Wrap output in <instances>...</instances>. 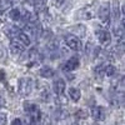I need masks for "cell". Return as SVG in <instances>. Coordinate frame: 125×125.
Returning <instances> with one entry per match:
<instances>
[{
    "label": "cell",
    "instance_id": "17",
    "mask_svg": "<svg viewBox=\"0 0 125 125\" xmlns=\"http://www.w3.org/2000/svg\"><path fill=\"white\" fill-rule=\"evenodd\" d=\"M85 53L89 58L94 59V58H96L99 55V49L94 45L93 43H88L86 44V49H85Z\"/></svg>",
    "mask_w": 125,
    "mask_h": 125
},
{
    "label": "cell",
    "instance_id": "23",
    "mask_svg": "<svg viewBox=\"0 0 125 125\" xmlns=\"http://www.w3.org/2000/svg\"><path fill=\"white\" fill-rule=\"evenodd\" d=\"M55 119L56 120H65L68 116H69V113L65 110V109H62V108H58L55 110Z\"/></svg>",
    "mask_w": 125,
    "mask_h": 125
},
{
    "label": "cell",
    "instance_id": "10",
    "mask_svg": "<svg viewBox=\"0 0 125 125\" xmlns=\"http://www.w3.org/2000/svg\"><path fill=\"white\" fill-rule=\"evenodd\" d=\"M24 48L25 46L23 44H20L19 41L11 40V43H10V53H11L14 56H20L24 51Z\"/></svg>",
    "mask_w": 125,
    "mask_h": 125
},
{
    "label": "cell",
    "instance_id": "15",
    "mask_svg": "<svg viewBox=\"0 0 125 125\" xmlns=\"http://www.w3.org/2000/svg\"><path fill=\"white\" fill-rule=\"evenodd\" d=\"M23 30H20L18 26H15V25H6L5 26V34L11 39V40H14V39H16L18 38V35L21 33Z\"/></svg>",
    "mask_w": 125,
    "mask_h": 125
},
{
    "label": "cell",
    "instance_id": "8",
    "mask_svg": "<svg viewBox=\"0 0 125 125\" xmlns=\"http://www.w3.org/2000/svg\"><path fill=\"white\" fill-rule=\"evenodd\" d=\"M91 116L96 121H103L106 116V109L103 106H93L91 108Z\"/></svg>",
    "mask_w": 125,
    "mask_h": 125
},
{
    "label": "cell",
    "instance_id": "13",
    "mask_svg": "<svg viewBox=\"0 0 125 125\" xmlns=\"http://www.w3.org/2000/svg\"><path fill=\"white\" fill-rule=\"evenodd\" d=\"M79 64H80L79 58L78 56H71L64 64V70L65 71H73V70H75V69L79 68Z\"/></svg>",
    "mask_w": 125,
    "mask_h": 125
},
{
    "label": "cell",
    "instance_id": "14",
    "mask_svg": "<svg viewBox=\"0 0 125 125\" xmlns=\"http://www.w3.org/2000/svg\"><path fill=\"white\" fill-rule=\"evenodd\" d=\"M65 88H66V86H65V81L62 80V79L58 78V79L54 80V83H53V89H54V91H55L56 95H61V94H64Z\"/></svg>",
    "mask_w": 125,
    "mask_h": 125
},
{
    "label": "cell",
    "instance_id": "11",
    "mask_svg": "<svg viewBox=\"0 0 125 125\" xmlns=\"http://www.w3.org/2000/svg\"><path fill=\"white\" fill-rule=\"evenodd\" d=\"M110 101L113 104H115V105H118V106L125 108V91H118V93H115L111 96V100Z\"/></svg>",
    "mask_w": 125,
    "mask_h": 125
},
{
    "label": "cell",
    "instance_id": "12",
    "mask_svg": "<svg viewBox=\"0 0 125 125\" xmlns=\"http://www.w3.org/2000/svg\"><path fill=\"white\" fill-rule=\"evenodd\" d=\"M70 30V33H73V35H75L78 38H83V36H85L86 34V28L85 25H83V24H78V25H73L69 28Z\"/></svg>",
    "mask_w": 125,
    "mask_h": 125
},
{
    "label": "cell",
    "instance_id": "38",
    "mask_svg": "<svg viewBox=\"0 0 125 125\" xmlns=\"http://www.w3.org/2000/svg\"><path fill=\"white\" fill-rule=\"evenodd\" d=\"M15 0H6V3H9V4H11V3H14Z\"/></svg>",
    "mask_w": 125,
    "mask_h": 125
},
{
    "label": "cell",
    "instance_id": "25",
    "mask_svg": "<svg viewBox=\"0 0 125 125\" xmlns=\"http://www.w3.org/2000/svg\"><path fill=\"white\" fill-rule=\"evenodd\" d=\"M115 74H116V68L111 64H106L105 65V75L106 76H114Z\"/></svg>",
    "mask_w": 125,
    "mask_h": 125
},
{
    "label": "cell",
    "instance_id": "33",
    "mask_svg": "<svg viewBox=\"0 0 125 125\" xmlns=\"http://www.w3.org/2000/svg\"><path fill=\"white\" fill-rule=\"evenodd\" d=\"M5 79V73L4 70H0V80H4Z\"/></svg>",
    "mask_w": 125,
    "mask_h": 125
},
{
    "label": "cell",
    "instance_id": "27",
    "mask_svg": "<svg viewBox=\"0 0 125 125\" xmlns=\"http://www.w3.org/2000/svg\"><path fill=\"white\" fill-rule=\"evenodd\" d=\"M56 104L58 105H65V104H68V98L65 95H58L56 96Z\"/></svg>",
    "mask_w": 125,
    "mask_h": 125
},
{
    "label": "cell",
    "instance_id": "1",
    "mask_svg": "<svg viewBox=\"0 0 125 125\" xmlns=\"http://www.w3.org/2000/svg\"><path fill=\"white\" fill-rule=\"evenodd\" d=\"M24 111L28 116L26 118L28 125H39V123L41 121V111L36 104L25 101L24 103Z\"/></svg>",
    "mask_w": 125,
    "mask_h": 125
},
{
    "label": "cell",
    "instance_id": "30",
    "mask_svg": "<svg viewBox=\"0 0 125 125\" xmlns=\"http://www.w3.org/2000/svg\"><path fill=\"white\" fill-rule=\"evenodd\" d=\"M11 125H23V121H21V119L16 118V119H14V120L11 121Z\"/></svg>",
    "mask_w": 125,
    "mask_h": 125
},
{
    "label": "cell",
    "instance_id": "34",
    "mask_svg": "<svg viewBox=\"0 0 125 125\" xmlns=\"http://www.w3.org/2000/svg\"><path fill=\"white\" fill-rule=\"evenodd\" d=\"M120 85L125 88V76H124V78H121V81H120Z\"/></svg>",
    "mask_w": 125,
    "mask_h": 125
},
{
    "label": "cell",
    "instance_id": "21",
    "mask_svg": "<svg viewBox=\"0 0 125 125\" xmlns=\"http://www.w3.org/2000/svg\"><path fill=\"white\" fill-rule=\"evenodd\" d=\"M68 93H69V96L73 101H79L81 98V91L78 88H70L68 90Z\"/></svg>",
    "mask_w": 125,
    "mask_h": 125
},
{
    "label": "cell",
    "instance_id": "29",
    "mask_svg": "<svg viewBox=\"0 0 125 125\" xmlns=\"http://www.w3.org/2000/svg\"><path fill=\"white\" fill-rule=\"evenodd\" d=\"M6 120H8V115L5 113H0V125H6Z\"/></svg>",
    "mask_w": 125,
    "mask_h": 125
},
{
    "label": "cell",
    "instance_id": "5",
    "mask_svg": "<svg viewBox=\"0 0 125 125\" xmlns=\"http://www.w3.org/2000/svg\"><path fill=\"white\" fill-rule=\"evenodd\" d=\"M111 11H110V4L109 3H104L100 5L99 10H98V16L99 20L101 21L103 25H108L110 23V19H111Z\"/></svg>",
    "mask_w": 125,
    "mask_h": 125
},
{
    "label": "cell",
    "instance_id": "40",
    "mask_svg": "<svg viewBox=\"0 0 125 125\" xmlns=\"http://www.w3.org/2000/svg\"><path fill=\"white\" fill-rule=\"evenodd\" d=\"M71 125H78V124H71Z\"/></svg>",
    "mask_w": 125,
    "mask_h": 125
},
{
    "label": "cell",
    "instance_id": "7",
    "mask_svg": "<svg viewBox=\"0 0 125 125\" xmlns=\"http://www.w3.org/2000/svg\"><path fill=\"white\" fill-rule=\"evenodd\" d=\"M65 43H66V45H68L70 49H73V50H75V51L81 50V41H80V39H79L78 36H75V35H66V36H65Z\"/></svg>",
    "mask_w": 125,
    "mask_h": 125
},
{
    "label": "cell",
    "instance_id": "26",
    "mask_svg": "<svg viewBox=\"0 0 125 125\" xmlns=\"http://www.w3.org/2000/svg\"><path fill=\"white\" fill-rule=\"evenodd\" d=\"M40 96H41V99H43L44 101H50V99H51V94H50L49 89H48V88H44L43 90H41Z\"/></svg>",
    "mask_w": 125,
    "mask_h": 125
},
{
    "label": "cell",
    "instance_id": "31",
    "mask_svg": "<svg viewBox=\"0 0 125 125\" xmlns=\"http://www.w3.org/2000/svg\"><path fill=\"white\" fill-rule=\"evenodd\" d=\"M64 1H65V0H53V4L59 8V6H61V4L64 3Z\"/></svg>",
    "mask_w": 125,
    "mask_h": 125
},
{
    "label": "cell",
    "instance_id": "18",
    "mask_svg": "<svg viewBox=\"0 0 125 125\" xmlns=\"http://www.w3.org/2000/svg\"><path fill=\"white\" fill-rule=\"evenodd\" d=\"M55 74V71L53 68L50 66H43L40 70H39V75L41 78H45V79H49V78H53Z\"/></svg>",
    "mask_w": 125,
    "mask_h": 125
},
{
    "label": "cell",
    "instance_id": "24",
    "mask_svg": "<svg viewBox=\"0 0 125 125\" xmlns=\"http://www.w3.org/2000/svg\"><path fill=\"white\" fill-rule=\"evenodd\" d=\"M95 75H96V78H99V79H103L104 76H105V64H101V65H99V66H96L95 68Z\"/></svg>",
    "mask_w": 125,
    "mask_h": 125
},
{
    "label": "cell",
    "instance_id": "28",
    "mask_svg": "<svg viewBox=\"0 0 125 125\" xmlns=\"http://www.w3.org/2000/svg\"><path fill=\"white\" fill-rule=\"evenodd\" d=\"M6 104V100H5V95H4V91H0V109L4 108Z\"/></svg>",
    "mask_w": 125,
    "mask_h": 125
},
{
    "label": "cell",
    "instance_id": "22",
    "mask_svg": "<svg viewBox=\"0 0 125 125\" xmlns=\"http://www.w3.org/2000/svg\"><path fill=\"white\" fill-rule=\"evenodd\" d=\"M14 40L19 41V43H20V44H23L24 46H29V45H30V41H31V39L24 33V31H21V33L18 35V38L14 39Z\"/></svg>",
    "mask_w": 125,
    "mask_h": 125
},
{
    "label": "cell",
    "instance_id": "36",
    "mask_svg": "<svg viewBox=\"0 0 125 125\" xmlns=\"http://www.w3.org/2000/svg\"><path fill=\"white\" fill-rule=\"evenodd\" d=\"M121 11H123V14L125 15V4L123 5V8H121Z\"/></svg>",
    "mask_w": 125,
    "mask_h": 125
},
{
    "label": "cell",
    "instance_id": "3",
    "mask_svg": "<svg viewBox=\"0 0 125 125\" xmlns=\"http://www.w3.org/2000/svg\"><path fill=\"white\" fill-rule=\"evenodd\" d=\"M34 88V81L31 78H20L18 81V91L21 96L30 95L31 90Z\"/></svg>",
    "mask_w": 125,
    "mask_h": 125
},
{
    "label": "cell",
    "instance_id": "35",
    "mask_svg": "<svg viewBox=\"0 0 125 125\" xmlns=\"http://www.w3.org/2000/svg\"><path fill=\"white\" fill-rule=\"evenodd\" d=\"M121 26H123V29L125 30V18H124V19H121Z\"/></svg>",
    "mask_w": 125,
    "mask_h": 125
},
{
    "label": "cell",
    "instance_id": "16",
    "mask_svg": "<svg viewBox=\"0 0 125 125\" xmlns=\"http://www.w3.org/2000/svg\"><path fill=\"white\" fill-rule=\"evenodd\" d=\"M110 11H111V19L115 23L119 20L120 18V6H119V1L118 0H113V4H111V8H110Z\"/></svg>",
    "mask_w": 125,
    "mask_h": 125
},
{
    "label": "cell",
    "instance_id": "32",
    "mask_svg": "<svg viewBox=\"0 0 125 125\" xmlns=\"http://www.w3.org/2000/svg\"><path fill=\"white\" fill-rule=\"evenodd\" d=\"M76 116H81V118H85V116H86V113H85L84 110H79V111L76 113Z\"/></svg>",
    "mask_w": 125,
    "mask_h": 125
},
{
    "label": "cell",
    "instance_id": "6",
    "mask_svg": "<svg viewBox=\"0 0 125 125\" xmlns=\"http://www.w3.org/2000/svg\"><path fill=\"white\" fill-rule=\"evenodd\" d=\"M95 34H96V38H98V40L100 41V44L103 46L110 45V43H111V34L106 29H96Z\"/></svg>",
    "mask_w": 125,
    "mask_h": 125
},
{
    "label": "cell",
    "instance_id": "9",
    "mask_svg": "<svg viewBox=\"0 0 125 125\" xmlns=\"http://www.w3.org/2000/svg\"><path fill=\"white\" fill-rule=\"evenodd\" d=\"M33 6L35 9L36 14H39V15H44L48 13V1L46 0H36L33 4Z\"/></svg>",
    "mask_w": 125,
    "mask_h": 125
},
{
    "label": "cell",
    "instance_id": "20",
    "mask_svg": "<svg viewBox=\"0 0 125 125\" xmlns=\"http://www.w3.org/2000/svg\"><path fill=\"white\" fill-rule=\"evenodd\" d=\"M113 53L115 54L116 56H121L125 54V41L124 40H120L119 43L115 45V48L113 49Z\"/></svg>",
    "mask_w": 125,
    "mask_h": 125
},
{
    "label": "cell",
    "instance_id": "4",
    "mask_svg": "<svg viewBox=\"0 0 125 125\" xmlns=\"http://www.w3.org/2000/svg\"><path fill=\"white\" fill-rule=\"evenodd\" d=\"M23 31L30 39H39L41 36V34H43V29H41V26H40V24L38 21L26 24Z\"/></svg>",
    "mask_w": 125,
    "mask_h": 125
},
{
    "label": "cell",
    "instance_id": "39",
    "mask_svg": "<svg viewBox=\"0 0 125 125\" xmlns=\"http://www.w3.org/2000/svg\"><path fill=\"white\" fill-rule=\"evenodd\" d=\"M0 8H1V0H0Z\"/></svg>",
    "mask_w": 125,
    "mask_h": 125
},
{
    "label": "cell",
    "instance_id": "2",
    "mask_svg": "<svg viewBox=\"0 0 125 125\" xmlns=\"http://www.w3.org/2000/svg\"><path fill=\"white\" fill-rule=\"evenodd\" d=\"M98 3L96 1H93L91 4L81 8L79 11L76 13V18L78 19H81V20H91L96 16L98 14Z\"/></svg>",
    "mask_w": 125,
    "mask_h": 125
},
{
    "label": "cell",
    "instance_id": "37",
    "mask_svg": "<svg viewBox=\"0 0 125 125\" xmlns=\"http://www.w3.org/2000/svg\"><path fill=\"white\" fill-rule=\"evenodd\" d=\"M28 1H29V3H30V4H31V5H33V4H34V3H35V1H36V0H28Z\"/></svg>",
    "mask_w": 125,
    "mask_h": 125
},
{
    "label": "cell",
    "instance_id": "19",
    "mask_svg": "<svg viewBox=\"0 0 125 125\" xmlns=\"http://www.w3.org/2000/svg\"><path fill=\"white\" fill-rule=\"evenodd\" d=\"M9 18L13 20V21H20L21 20V18H23V15H21V10H20L19 8H14V9H11L9 11Z\"/></svg>",
    "mask_w": 125,
    "mask_h": 125
}]
</instances>
